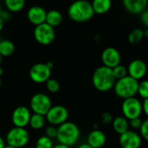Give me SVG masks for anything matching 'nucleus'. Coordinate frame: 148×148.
I'll return each mask as SVG.
<instances>
[{"label": "nucleus", "instance_id": "obj_9", "mask_svg": "<svg viewBox=\"0 0 148 148\" xmlns=\"http://www.w3.org/2000/svg\"><path fill=\"white\" fill-rule=\"evenodd\" d=\"M69 118V111L68 109L62 105L52 106L49 111L45 115L46 121L51 126H60L67 121Z\"/></svg>", "mask_w": 148, "mask_h": 148}, {"label": "nucleus", "instance_id": "obj_5", "mask_svg": "<svg viewBox=\"0 0 148 148\" xmlns=\"http://www.w3.org/2000/svg\"><path fill=\"white\" fill-rule=\"evenodd\" d=\"M29 140V134L25 128L14 127L6 134L8 146L15 148L24 147Z\"/></svg>", "mask_w": 148, "mask_h": 148}, {"label": "nucleus", "instance_id": "obj_10", "mask_svg": "<svg viewBox=\"0 0 148 148\" xmlns=\"http://www.w3.org/2000/svg\"><path fill=\"white\" fill-rule=\"evenodd\" d=\"M29 77L36 83H45L51 75V69L46 63L38 62L34 64L29 69Z\"/></svg>", "mask_w": 148, "mask_h": 148}, {"label": "nucleus", "instance_id": "obj_24", "mask_svg": "<svg viewBox=\"0 0 148 148\" xmlns=\"http://www.w3.org/2000/svg\"><path fill=\"white\" fill-rule=\"evenodd\" d=\"M143 38H144V29L140 28L133 29L128 35V42L134 45L140 43L143 40Z\"/></svg>", "mask_w": 148, "mask_h": 148}, {"label": "nucleus", "instance_id": "obj_43", "mask_svg": "<svg viewBox=\"0 0 148 148\" xmlns=\"http://www.w3.org/2000/svg\"><path fill=\"white\" fill-rule=\"evenodd\" d=\"M2 11H3V8H2V5H1V3H0V15H1Z\"/></svg>", "mask_w": 148, "mask_h": 148}, {"label": "nucleus", "instance_id": "obj_46", "mask_svg": "<svg viewBox=\"0 0 148 148\" xmlns=\"http://www.w3.org/2000/svg\"><path fill=\"white\" fill-rule=\"evenodd\" d=\"M1 85H2V80H1V78H0V88H1Z\"/></svg>", "mask_w": 148, "mask_h": 148}, {"label": "nucleus", "instance_id": "obj_4", "mask_svg": "<svg viewBox=\"0 0 148 148\" xmlns=\"http://www.w3.org/2000/svg\"><path fill=\"white\" fill-rule=\"evenodd\" d=\"M138 87L139 82L127 75L115 82L114 90L118 97L125 100L131 97H135L138 94Z\"/></svg>", "mask_w": 148, "mask_h": 148}, {"label": "nucleus", "instance_id": "obj_33", "mask_svg": "<svg viewBox=\"0 0 148 148\" xmlns=\"http://www.w3.org/2000/svg\"><path fill=\"white\" fill-rule=\"evenodd\" d=\"M140 22L144 26L148 28V10H145L140 14Z\"/></svg>", "mask_w": 148, "mask_h": 148}, {"label": "nucleus", "instance_id": "obj_41", "mask_svg": "<svg viewBox=\"0 0 148 148\" xmlns=\"http://www.w3.org/2000/svg\"><path fill=\"white\" fill-rule=\"evenodd\" d=\"M144 37L148 38V28H146L144 29Z\"/></svg>", "mask_w": 148, "mask_h": 148}, {"label": "nucleus", "instance_id": "obj_18", "mask_svg": "<svg viewBox=\"0 0 148 148\" xmlns=\"http://www.w3.org/2000/svg\"><path fill=\"white\" fill-rule=\"evenodd\" d=\"M113 128L114 132H116L118 134H122L129 130V121L127 120L124 116H117L113 120L112 122Z\"/></svg>", "mask_w": 148, "mask_h": 148}, {"label": "nucleus", "instance_id": "obj_28", "mask_svg": "<svg viewBox=\"0 0 148 148\" xmlns=\"http://www.w3.org/2000/svg\"><path fill=\"white\" fill-rule=\"evenodd\" d=\"M138 95L144 100L148 99V80H144L139 82Z\"/></svg>", "mask_w": 148, "mask_h": 148}, {"label": "nucleus", "instance_id": "obj_3", "mask_svg": "<svg viewBox=\"0 0 148 148\" xmlns=\"http://www.w3.org/2000/svg\"><path fill=\"white\" fill-rule=\"evenodd\" d=\"M81 135L78 126L71 121H66L57 127L56 139L59 144L72 147L78 141Z\"/></svg>", "mask_w": 148, "mask_h": 148}, {"label": "nucleus", "instance_id": "obj_47", "mask_svg": "<svg viewBox=\"0 0 148 148\" xmlns=\"http://www.w3.org/2000/svg\"><path fill=\"white\" fill-rule=\"evenodd\" d=\"M25 148H35V147H25Z\"/></svg>", "mask_w": 148, "mask_h": 148}, {"label": "nucleus", "instance_id": "obj_31", "mask_svg": "<svg viewBox=\"0 0 148 148\" xmlns=\"http://www.w3.org/2000/svg\"><path fill=\"white\" fill-rule=\"evenodd\" d=\"M113 116L111 115V114L110 113H108V112H105V113H103L102 114H101V122L103 123V124H105V125H108V124H110V123H112L113 122Z\"/></svg>", "mask_w": 148, "mask_h": 148}, {"label": "nucleus", "instance_id": "obj_42", "mask_svg": "<svg viewBox=\"0 0 148 148\" xmlns=\"http://www.w3.org/2000/svg\"><path fill=\"white\" fill-rule=\"evenodd\" d=\"M3 68L0 66V78H1V76L3 75Z\"/></svg>", "mask_w": 148, "mask_h": 148}, {"label": "nucleus", "instance_id": "obj_8", "mask_svg": "<svg viewBox=\"0 0 148 148\" xmlns=\"http://www.w3.org/2000/svg\"><path fill=\"white\" fill-rule=\"evenodd\" d=\"M34 37L39 44L49 45L56 38L55 29L46 23L37 25L34 29Z\"/></svg>", "mask_w": 148, "mask_h": 148}, {"label": "nucleus", "instance_id": "obj_37", "mask_svg": "<svg viewBox=\"0 0 148 148\" xmlns=\"http://www.w3.org/2000/svg\"><path fill=\"white\" fill-rule=\"evenodd\" d=\"M53 148H70L69 147H67V146H64V145H62V144H57L56 146H54Z\"/></svg>", "mask_w": 148, "mask_h": 148}, {"label": "nucleus", "instance_id": "obj_2", "mask_svg": "<svg viewBox=\"0 0 148 148\" xmlns=\"http://www.w3.org/2000/svg\"><path fill=\"white\" fill-rule=\"evenodd\" d=\"M69 18L75 23H85L89 21L95 15L91 3L79 0L72 3L68 9Z\"/></svg>", "mask_w": 148, "mask_h": 148}, {"label": "nucleus", "instance_id": "obj_15", "mask_svg": "<svg viewBox=\"0 0 148 148\" xmlns=\"http://www.w3.org/2000/svg\"><path fill=\"white\" fill-rule=\"evenodd\" d=\"M46 15H47V11L42 7L38 5L30 7L27 12L28 20L36 26L45 23Z\"/></svg>", "mask_w": 148, "mask_h": 148}, {"label": "nucleus", "instance_id": "obj_32", "mask_svg": "<svg viewBox=\"0 0 148 148\" xmlns=\"http://www.w3.org/2000/svg\"><path fill=\"white\" fill-rule=\"evenodd\" d=\"M142 122L143 121L140 118H136V119H134V120H131L129 121V125L134 128V129H140L141 125H142Z\"/></svg>", "mask_w": 148, "mask_h": 148}, {"label": "nucleus", "instance_id": "obj_11", "mask_svg": "<svg viewBox=\"0 0 148 148\" xmlns=\"http://www.w3.org/2000/svg\"><path fill=\"white\" fill-rule=\"evenodd\" d=\"M30 117V110L25 106H19L13 111L11 121L14 124V127L25 128V127L29 123Z\"/></svg>", "mask_w": 148, "mask_h": 148}, {"label": "nucleus", "instance_id": "obj_17", "mask_svg": "<svg viewBox=\"0 0 148 148\" xmlns=\"http://www.w3.org/2000/svg\"><path fill=\"white\" fill-rule=\"evenodd\" d=\"M124 8L131 14H141L147 10V0H124L122 2Z\"/></svg>", "mask_w": 148, "mask_h": 148}, {"label": "nucleus", "instance_id": "obj_1", "mask_svg": "<svg viewBox=\"0 0 148 148\" xmlns=\"http://www.w3.org/2000/svg\"><path fill=\"white\" fill-rule=\"evenodd\" d=\"M116 79L113 69L105 66L98 67L93 73L92 82L94 87L100 92H108L114 88Z\"/></svg>", "mask_w": 148, "mask_h": 148}, {"label": "nucleus", "instance_id": "obj_38", "mask_svg": "<svg viewBox=\"0 0 148 148\" xmlns=\"http://www.w3.org/2000/svg\"><path fill=\"white\" fill-rule=\"evenodd\" d=\"M77 148H93L91 147L88 144H87V143H84V144H82V145H80L79 147Z\"/></svg>", "mask_w": 148, "mask_h": 148}, {"label": "nucleus", "instance_id": "obj_36", "mask_svg": "<svg viewBox=\"0 0 148 148\" xmlns=\"http://www.w3.org/2000/svg\"><path fill=\"white\" fill-rule=\"evenodd\" d=\"M5 141L3 140V139L0 136V148H4L5 147Z\"/></svg>", "mask_w": 148, "mask_h": 148}, {"label": "nucleus", "instance_id": "obj_29", "mask_svg": "<svg viewBox=\"0 0 148 148\" xmlns=\"http://www.w3.org/2000/svg\"><path fill=\"white\" fill-rule=\"evenodd\" d=\"M140 132L141 138L148 141V119L146 121H143L142 125L140 128Z\"/></svg>", "mask_w": 148, "mask_h": 148}, {"label": "nucleus", "instance_id": "obj_23", "mask_svg": "<svg viewBox=\"0 0 148 148\" xmlns=\"http://www.w3.org/2000/svg\"><path fill=\"white\" fill-rule=\"evenodd\" d=\"M4 4L10 12H18L23 9L25 2L24 0H5Z\"/></svg>", "mask_w": 148, "mask_h": 148}, {"label": "nucleus", "instance_id": "obj_12", "mask_svg": "<svg viewBox=\"0 0 148 148\" xmlns=\"http://www.w3.org/2000/svg\"><path fill=\"white\" fill-rule=\"evenodd\" d=\"M101 61L103 66L113 69L121 64V56L117 49L114 47H108L101 53Z\"/></svg>", "mask_w": 148, "mask_h": 148}, {"label": "nucleus", "instance_id": "obj_20", "mask_svg": "<svg viewBox=\"0 0 148 148\" xmlns=\"http://www.w3.org/2000/svg\"><path fill=\"white\" fill-rule=\"evenodd\" d=\"M95 14L102 15L107 13L112 7L110 0H95L91 3Z\"/></svg>", "mask_w": 148, "mask_h": 148}, {"label": "nucleus", "instance_id": "obj_26", "mask_svg": "<svg viewBox=\"0 0 148 148\" xmlns=\"http://www.w3.org/2000/svg\"><path fill=\"white\" fill-rule=\"evenodd\" d=\"M113 73H114V78L116 79V81L121 80V79H122V78L128 75L127 69L125 66L121 65V64H120V65L116 66L115 68H114L113 69Z\"/></svg>", "mask_w": 148, "mask_h": 148}, {"label": "nucleus", "instance_id": "obj_25", "mask_svg": "<svg viewBox=\"0 0 148 148\" xmlns=\"http://www.w3.org/2000/svg\"><path fill=\"white\" fill-rule=\"evenodd\" d=\"M53 147L54 145L52 140L46 135H43L37 139L35 148H53Z\"/></svg>", "mask_w": 148, "mask_h": 148}, {"label": "nucleus", "instance_id": "obj_13", "mask_svg": "<svg viewBox=\"0 0 148 148\" xmlns=\"http://www.w3.org/2000/svg\"><path fill=\"white\" fill-rule=\"evenodd\" d=\"M141 142V136L133 130L127 131L121 134L119 138V143L122 148H140Z\"/></svg>", "mask_w": 148, "mask_h": 148}, {"label": "nucleus", "instance_id": "obj_19", "mask_svg": "<svg viewBox=\"0 0 148 148\" xmlns=\"http://www.w3.org/2000/svg\"><path fill=\"white\" fill-rule=\"evenodd\" d=\"M63 16L62 14L57 10H51L47 12L46 15V21L45 23H48L49 26L53 27L54 29L59 26L62 22Z\"/></svg>", "mask_w": 148, "mask_h": 148}, {"label": "nucleus", "instance_id": "obj_14", "mask_svg": "<svg viewBox=\"0 0 148 148\" xmlns=\"http://www.w3.org/2000/svg\"><path fill=\"white\" fill-rule=\"evenodd\" d=\"M127 69L128 75L136 81L143 79L147 73V65L143 60L140 59L133 60Z\"/></svg>", "mask_w": 148, "mask_h": 148}, {"label": "nucleus", "instance_id": "obj_45", "mask_svg": "<svg viewBox=\"0 0 148 148\" xmlns=\"http://www.w3.org/2000/svg\"><path fill=\"white\" fill-rule=\"evenodd\" d=\"M2 58H3V57H2V56L0 55V64H1V62H2Z\"/></svg>", "mask_w": 148, "mask_h": 148}, {"label": "nucleus", "instance_id": "obj_34", "mask_svg": "<svg viewBox=\"0 0 148 148\" xmlns=\"http://www.w3.org/2000/svg\"><path fill=\"white\" fill-rule=\"evenodd\" d=\"M0 17L2 18V20L5 23V22H8L10 19V12L8 10H3L2 11L1 15H0Z\"/></svg>", "mask_w": 148, "mask_h": 148}, {"label": "nucleus", "instance_id": "obj_35", "mask_svg": "<svg viewBox=\"0 0 148 148\" xmlns=\"http://www.w3.org/2000/svg\"><path fill=\"white\" fill-rule=\"evenodd\" d=\"M142 110L145 113V114L148 117V99H146L143 101L142 103Z\"/></svg>", "mask_w": 148, "mask_h": 148}, {"label": "nucleus", "instance_id": "obj_39", "mask_svg": "<svg viewBox=\"0 0 148 148\" xmlns=\"http://www.w3.org/2000/svg\"><path fill=\"white\" fill-rule=\"evenodd\" d=\"M3 26H4V22L2 20V18L0 17V32L2 31V29H3Z\"/></svg>", "mask_w": 148, "mask_h": 148}, {"label": "nucleus", "instance_id": "obj_44", "mask_svg": "<svg viewBox=\"0 0 148 148\" xmlns=\"http://www.w3.org/2000/svg\"><path fill=\"white\" fill-rule=\"evenodd\" d=\"M4 148H15V147H10V146H8V145H6L5 146V147Z\"/></svg>", "mask_w": 148, "mask_h": 148}, {"label": "nucleus", "instance_id": "obj_30", "mask_svg": "<svg viewBox=\"0 0 148 148\" xmlns=\"http://www.w3.org/2000/svg\"><path fill=\"white\" fill-rule=\"evenodd\" d=\"M45 135L49 138H50L51 140L52 139H55L56 138V135H57V127H55V126H49L46 130H45Z\"/></svg>", "mask_w": 148, "mask_h": 148}, {"label": "nucleus", "instance_id": "obj_22", "mask_svg": "<svg viewBox=\"0 0 148 148\" xmlns=\"http://www.w3.org/2000/svg\"><path fill=\"white\" fill-rule=\"evenodd\" d=\"M45 121H46L45 116L40 115V114H31L29 125L33 129L39 130V129H41V128H42L44 127Z\"/></svg>", "mask_w": 148, "mask_h": 148}, {"label": "nucleus", "instance_id": "obj_27", "mask_svg": "<svg viewBox=\"0 0 148 148\" xmlns=\"http://www.w3.org/2000/svg\"><path fill=\"white\" fill-rule=\"evenodd\" d=\"M46 88L49 92L50 93H57L60 90V83L57 80L49 78L46 82Z\"/></svg>", "mask_w": 148, "mask_h": 148}, {"label": "nucleus", "instance_id": "obj_6", "mask_svg": "<svg viewBox=\"0 0 148 148\" xmlns=\"http://www.w3.org/2000/svg\"><path fill=\"white\" fill-rule=\"evenodd\" d=\"M121 110L123 116L128 121L140 118L143 112L142 103L136 97L125 99L121 105Z\"/></svg>", "mask_w": 148, "mask_h": 148}, {"label": "nucleus", "instance_id": "obj_16", "mask_svg": "<svg viewBox=\"0 0 148 148\" xmlns=\"http://www.w3.org/2000/svg\"><path fill=\"white\" fill-rule=\"evenodd\" d=\"M107 142L106 134L100 129H93L88 135L87 144L93 148H101Z\"/></svg>", "mask_w": 148, "mask_h": 148}, {"label": "nucleus", "instance_id": "obj_7", "mask_svg": "<svg viewBox=\"0 0 148 148\" xmlns=\"http://www.w3.org/2000/svg\"><path fill=\"white\" fill-rule=\"evenodd\" d=\"M51 107L52 102L50 98L43 93L35 94L30 99V109L34 114L45 116Z\"/></svg>", "mask_w": 148, "mask_h": 148}, {"label": "nucleus", "instance_id": "obj_40", "mask_svg": "<svg viewBox=\"0 0 148 148\" xmlns=\"http://www.w3.org/2000/svg\"><path fill=\"white\" fill-rule=\"evenodd\" d=\"M46 64H47V66H48L50 69H52L53 67H54V64H53L52 62H46Z\"/></svg>", "mask_w": 148, "mask_h": 148}, {"label": "nucleus", "instance_id": "obj_21", "mask_svg": "<svg viewBox=\"0 0 148 148\" xmlns=\"http://www.w3.org/2000/svg\"><path fill=\"white\" fill-rule=\"evenodd\" d=\"M15 51V44L10 40H2L0 41V55L2 57H6L11 56Z\"/></svg>", "mask_w": 148, "mask_h": 148}]
</instances>
